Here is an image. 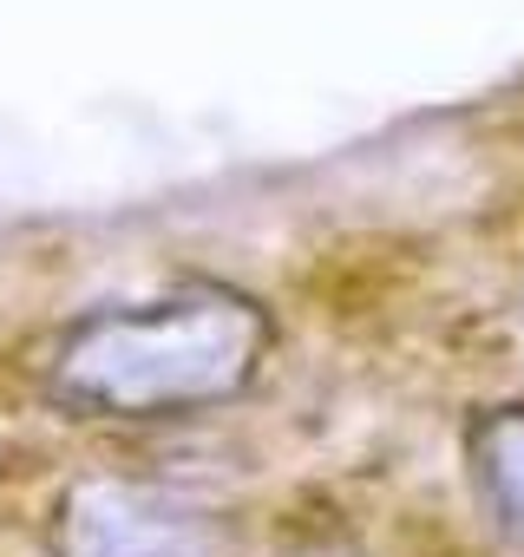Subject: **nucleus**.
<instances>
[{"mask_svg":"<svg viewBox=\"0 0 524 557\" xmlns=\"http://www.w3.org/2000/svg\"><path fill=\"white\" fill-rule=\"evenodd\" d=\"M262 355H270V315L236 289L203 283L164 302L86 315L53 355L47 394L99 420H158L236 400Z\"/></svg>","mask_w":524,"mask_h":557,"instance_id":"f257e3e1","label":"nucleus"},{"mask_svg":"<svg viewBox=\"0 0 524 557\" xmlns=\"http://www.w3.org/2000/svg\"><path fill=\"white\" fill-rule=\"evenodd\" d=\"M60 557H203V537L158 492L86 485L60 511Z\"/></svg>","mask_w":524,"mask_h":557,"instance_id":"f03ea898","label":"nucleus"},{"mask_svg":"<svg viewBox=\"0 0 524 557\" xmlns=\"http://www.w3.org/2000/svg\"><path fill=\"white\" fill-rule=\"evenodd\" d=\"M472 466H478V485H485L491 511L504 518V531L524 537V407L485 413L472 426Z\"/></svg>","mask_w":524,"mask_h":557,"instance_id":"7ed1b4c3","label":"nucleus"}]
</instances>
